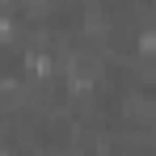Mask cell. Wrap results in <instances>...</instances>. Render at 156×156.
<instances>
[{"mask_svg":"<svg viewBox=\"0 0 156 156\" xmlns=\"http://www.w3.org/2000/svg\"><path fill=\"white\" fill-rule=\"evenodd\" d=\"M139 55H144V59H156V30L139 34Z\"/></svg>","mask_w":156,"mask_h":156,"instance_id":"obj_1","label":"cell"}]
</instances>
